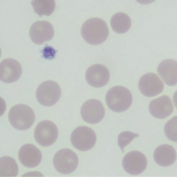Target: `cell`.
<instances>
[{"label":"cell","mask_w":177,"mask_h":177,"mask_svg":"<svg viewBox=\"0 0 177 177\" xmlns=\"http://www.w3.org/2000/svg\"><path fill=\"white\" fill-rule=\"evenodd\" d=\"M122 165L124 170L129 174L138 175L143 173L146 169L147 161L145 156L141 152L133 150L125 155Z\"/></svg>","instance_id":"8"},{"label":"cell","mask_w":177,"mask_h":177,"mask_svg":"<svg viewBox=\"0 0 177 177\" xmlns=\"http://www.w3.org/2000/svg\"><path fill=\"white\" fill-rule=\"evenodd\" d=\"M155 161L162 167H168L172 165L176 158L175 149L168 144H163L157 147L153 154Z\"/></svg>","instance_id":"17"},{"label":"cell","mask_w":177,"mask_h":177,"mask_svg":"<svg viewBox=\"0 0 177 177\" xmlns=\"http://www.w3.org/2000/svg\"><path fill=\"white\" fill-rule=\"evenodd\" d=\"M106 101L110 110L120 112L130 108L132 103L133 97L128 88L122 86H116L108 91L106 95Z\"/></svg>","instance_id":"2"},{"label":"cell","mask_w":177,"mask_h":177,"mask_svg":"<svg viewBox=\"0 0 177 177\" xmlns=\"http://www.w3.org/2000/svg\"><path fill=\"white\" fill-rule=\"evenodd\" d=\"M112 30L116 33L122 34L129 30L131 26V20L126 13L119 12L113 15L110 20Z\"/></svg>","instance_id":"18"},{"label":"cell","mask_w":177,"mask_h":177,"mask_svg":"<svg viewBox=\"0 0 177 177\" xmlns=\"http://www.w3.org/2000/svg\"><path fill=\"white\" fill-rule=\"evenodd\" d=\"M177 65L176 61L168 59L163 60L158 65V73L168 86L177 84Z\"/></svg>","instance_id":"16"},{"label":"cell","mask_w":177,"mask_h":177,"mask_svg":"<svg viewBox=\"0 0 177 177\" xmlns=\"http://www.w3.org/2000/svg\"><path fill=\"white\" fill-rule=\"evenodd\" d=\"M139 136L138 134L129 131H124L120 133L118 137V143L122 152H124V149L126 146Z\"/></svg>","instance_id":"22"},{"label":"cell","mask_w":177,"mask_h":177,"mask_svg":"<svg viewBox=\"0 0 177 177\" xmlns=\"http://www.w3.org/2000/svg\"><path fill=\"white\" fill-rule=\"evenodd\" d=\"M54 30L53 25L46 20L37 21L30 27L29 35L32 42L41 45L51 40L53 37Z\"/></svg>","instance_id":"11"},{"label":"cell","mask_w":177,"mask_h":177,"mask_svg":"<svg viewBox=\"0 0 177 177\" xmlns=\"http://www.w3.org/2000/svg\"><path fill=\"white\" fill-rule=\"evenodd\" d=\"M0 176H16L18 167L15 159L8 156L1 157L0 160Z\"/></svg>","instance_id":"20"},{"label":"cell","mask_w":177,"mask_h":177,"mask_svg":"<svg viewBox=\"0 0 177 177\" xmlns=\"http://www.w3.org/2000/svg\"><path fill=\"white\" fill-rule=\"evenodd\" d=\"M97 140L96 133L91 128L81 126L76 128L72 132L70 140L72 146L77 149L86 151L92 148Z\"/></svg>","instance_id":"6"},{"label":"cell","mask_w":177,"mask_h":177,"mask_svg":"<svg viewBox=\"0 0 177 177\" xmlns=\"http://www.w3.org/2000/svg\"><path fill=\"white\" fill-rule=\"evenodd\" d=\"M80 114L85 122L95 124L101 121L104 117L105 109L101 102L92 99L86 101L82 105Z\"/></svg>","instance_id":"10"},{"label":"cell","mask_w":177,"mask_h":177,"mask_svg":"<svg viewBox=\"0 0 177 177\" xmlns=\"http://www.w3.org/2000/svg\"><path fill=\"white\" fill-rule=\"evenodd\" d=\"M31 4L34 12L40 17L50 15L56 7L54 0H33L31 1Z\"/></svg>","instance_id":"19"},{"label":"cell","mask_w":177,"mask_h":177,"mask_svg":"<svg viewBox=\"0 0 177 177\" xmlns=\"http://www.w3.org/2000/svg\"><path fill=\"white\" fill-rule=\"evenodd\" d=\"M110 73L107 68L100 64L90 66L85 73V79L90 86L101 87L105 85L110 78Z\"/></svg>","instance_id":"13"},{"label":"cell","mask_w":177,"mask_h":177,"mask_svg":"<svg viewBox=\"0 0 177 177\" xmlns=\"http://www.w3.org/2000/svg\"><path fill=\"white\" fill-rule=\"evenodd\" d=\"M61 94L59 85L56 82L51 80L42 83L37 87L36 92L37 101L45 106L55 105L59 99Z\"/></svg>","instance_id":"4"},{"label":"cell","mask_w":177,"mask_h":177,"mask_svg":"<svg viewBox=\"0 0 177 177\" xmlns=\"http://www.w3.org/2000/svg\"><path fill=\"white\" fill-rule=\"evenodd\" d=\"M81 35L84 41L92 45H98L103 42L109 35L106 23L97 17L89 18L82 24L81 29Z\"/></svg>","instance_id":"1"},{"label":"cell","mask_w":177,"mask_h":177,"mask_svg":"<svg viewBox=\"0 0 177 177\" xmlns=\"http://www.w3.org/2000/svg\"><path fill=\"white\" fill-rule=\"evenodd\" d=\"M138 87L141 93L148 97L155 96L161 93L164 88V84L155 74L148 73L140 79Z\"/></svg>","instance_id":"9"},{"label":"cell","mask_w":177,"mask_h":177,"mask_svg":"<svg viewBox=\"0 0 177 177\" xmlns=\"http://www.w3.org/2000/svg\"><path fill=\"white\" fill-rule=\"evenodd\" d=\"M22 73L20 63L16 60L8 58L3 60L0 64V79L2 82L7 83L18 80Z\"/></svg>","instance_id":"12"},{"label":"cell","mask_w":177,"mask_h":177,"mask_svg":"<svg viewBox=\"0 0 177 177\" xmlns=\"http://www.w3.org/2000/svg\"><path fill=\"white\" fill-rule=\"evenodd\" d=\"M8 118L10 123L14 128L18 130H25L33 125L35 115L30 107L26 104H19L10 108Z\"/></svg>","instance_id":"3"},{"label":"cell","mask_w":177,"mask_h":177,"mask_svg":"<svg viewBox=\"0 0 177 177\" xmlns=\"http://www.w3.org/2000/svg\"><path fill=\"white\" fill-rule=\"evenodd\" d=\"M57 52V50L52 47L46 46L42 50V56L45 59H52L54 58Z\"/></svg>","instance_id":"23"},{"label":"cell","mask_w":177,"mask_h":177,"mask_svg":"<svg viewBox=\"0 0 177 177\" xmlns=\"http://www.w3.org/2000/svg\"><path fill=\"white\" fill-rule=\"evenodd\" d=\"M53 163L58 172L62 174H69L77 168L79 163L78 158L72 150L64 148L56 152L54 156Z\"/></svg>","instance_id":"5"},{"label":"cell","mask_w":177,"mask_h":177,"mask_svg":"<svg viewBox=\"0 0 177 177\" xmlns=\"http://www.w3.org/2000/svg\"><path fill=\"white\" fill-rule=\"evenodd\" d=\"M174 109L171 99L166 95H163L153 99L148 106L150 114L154 117L159 119L166 118L172 113Z\"/></svg>","instance_id":"14"},{"label":"cell","mask_w":177,"mask_h":177,"mask_svg":"<svg viewBox=\"0 0 177 177\" xmlns=\"http://www.w3.org/2000/svg\"><path fill=\"white\" fill-rule=\"evenodd\" d=\"M18 157L21 163L27 167L37 166L41 161L42 155L40 150L35 146L27 144L20 148Z\"/></svg>","instance_id":"15"},{"label":"cell","mask_w":177,"mask_h":177,"mask_svg":"<svg viewBox=\"0 0 177 177\" xmlns=\"http://www.w3.org/2000/svg\"><path fill=\"white\" fill-rule=\"evenodd\" d=\"M177 116L173 117L165 124L164 127L165 133L170 140L177 142Z\"/></svg>","instance_id":"21"},{"label":"cell","mask_w":177,"mask_h":177,"mask_svg":"<svg viewBox=\"0 0 177 177\" xmlns=\"http://www.w3.org/2000/svg\"><path fill=\"white\" fill-rule=\"evenodd\" d=\"M58 135V130L52 122L45 120L39 122L35 127L34 133L36 142L42 146H48L53 144Z\"/></svg>","instance_id":"7"}]
</instances>
